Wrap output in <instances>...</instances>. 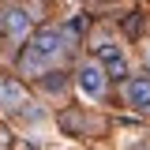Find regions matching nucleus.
<instances>
[{
	"label": "nucleus",
	"mask_w": 150,
	"mask_h": 150,
	"mask_svg": "<svg viewBox=\"0 0 150 150\" xmlns=\"http://www.w3.org/2000/svg\"><path fill=\"white\" fill-rule=\"evenodd\" d=\"M60 53H64V30H56V26L34 30V38H30V53L23 56V71H34V68H41V64L56 60Z\"/></svg>",
	"instance_id": "f257e3e1"
},
{
	"label": "nucleus",
	"mask_w": 150,
	"mask_h": 150,
	"mask_svg": "<svg viewBox=\"0 0 150 150\" xmlns=\"http://www.w3.org/2000/svg\"><path fill=\"white\" fill-rule=\"evenodd\" d=\"M105 83H109V75H105V68L101 64H79L75 68V86L86 94V98H101L105 94Z\"/></svg>",
	"instance_id": "f03ea898"
},
{
	"label": "nucleus",
	"mask_w": 150,
	"mask_h": 150,
	"mask_svg": "<svg viewBox=\"0 0 150 150\" xmlns=\"http://www.w3.org/2000/svg\"><path fill=\"white\" fill-rule=\"evenodd\" d=\"M98 64L105 68V75H116V79L128 75V56H124V49L116 41H101L98 45Z\"/></svg>",
	"instance_id": "7ed1b4c3"
},
{
	"label": "nucleus",
	"mask_w": 150,
	"mask_h": 150,
	"mask_svg": "<svg viewBox=\"0 0 150 150\" xmlns=\"http://www.w3.org/2000/svg\"><path fill=\"white\" fill-rule=\"evenodd\" d=\"M124 94H128V105H131V109L150 112V79H128Z\"/></svg>",
	"instance_id": "20e7f679"
},
{
	"label": "nucleus",
	"mask_w": 150,
	"mask_h": 150,
	"mask_svg": "<svg viewBox=\"0 0 150 150\" xmlns=\"http://www.w3.org/2000/svg\"><path fill=\"white\" fill-rule=\"evenodd\" d=\"M4 30H8V38H15V41L30 38V15H26L23 8H11V11H4Z\"/></svg>",
	"instance_id": "39448f33"
},
{
	"label": "nucleus",
	"mask_w": 150,
	"mask_h": 150,
	"mask_svg": "<svg viewBox=\"0 0 150 150\" xmlns=\"http://www.w3.org/2000/svg\"><path fill=\"white\" fill-rule=\"evenodd\" d=\"M23 101H26L23 86H19L15 79H4V75H0V109H19Z\"/></svg>",
	"instance_id": "423d86ee"
},
{
	"label": "nucleus",
	"mask_w": 150,
	"mask_h": 150,
	"mask_svg": "<svg viewBox=\"0 0 150 150\" xmlns=\"http://www.w3.org/2000/svg\"><path fill=\"white\" fill-rule=\"evenodd\" d=\"M146 56H150V53H146Z\"/></svg>",
	"instance_id": "0eeeda50"
}]
</instances>
